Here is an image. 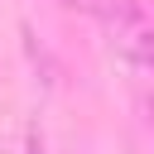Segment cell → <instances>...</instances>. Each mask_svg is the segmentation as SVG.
<instances>
[{
    "mask_svg": "<svg viewBox=\"0 0 154 154\" xmlns=\"http://www.w3.org/2000/svg\"><path fill=\"white\" fill-rule=\"evenodd\" d=\"M67 5H77V0H67Z\"/></svg>",
    "mask_w": 154,
    "mask_h": 154,
    "instance_id": "7a4b0ae2",
    "label": "cell"
},
{
    "mask_svg": "<svg viewBox=\"0 0 154 154\" xmlns=\"http://www.w3.org/2000/svg\"><path fill=\"white\" fill-rule=\"evenodd\" d=\"M101 14H106V29H111V43L125 58L154 67V24H149V14L140 5H130V0H111Z\"/></svg>",
    "mask_w": 154,
    "mask_h": 154,
    "instance_id": "6da1fadb",
    "label": "cell"
}]
</instances>
